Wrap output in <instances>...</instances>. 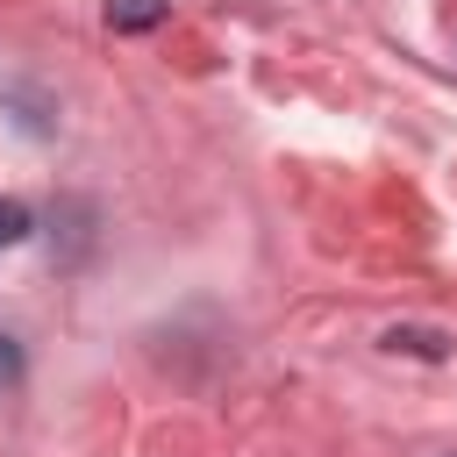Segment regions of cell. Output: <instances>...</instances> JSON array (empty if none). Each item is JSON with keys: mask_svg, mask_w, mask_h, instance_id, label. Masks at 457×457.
<instances>
[{"mask_svg": "<svg viewBox=\"0 0 457 457\" xmlns=\"http://www.w3.org/2000/svg\"><path fill=\"white\" fill-rule=\"evenodd\" d=\"M21 236H29V207L21 200H0V250H14Z\"/></svg>", "mask_w": 457, "mask_h": 457, "instance_id": "obj_2", "label": "cell"}, {"mask_svg": "<svg viewBox=\"0 0 457 457\" xmlns=\"http://www.w3.org/2000/svg\"><path fill=\"white\" fill-rule=\"evenodd\" d=\"M400 343H407V350H421V357H443V343H436V336H421V328H393V336H386V350H400Z\"/></svg>", "mask_w": 457, "mask_h": 457, "instance_id": "obj_3", "label": "cell"}, {"mask_svg": "<svg viewBox=\"0 0 457 457\" xmlns=\"http://www.w3.org/2000/svg\"><path fill=\"white\" fill-rule=\"evenodd\" d=\"M171 14V0H107V21L114 29H157Z\"/></svg>", "mask_w": 457, "mask_h": 457, "instance_id": "obj_1", "label": "cell"}]
</instances>
